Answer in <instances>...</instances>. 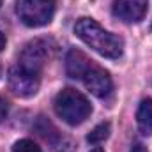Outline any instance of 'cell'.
Here are the masks:
<instances>
[{
	"label": "cell",
	"mask_w": 152,
	"mask_h": 152,
	"mask_svg": "<svg viewBox=\"0 0 152 152\" xmlns=\"http://www.w3.org/2000/svg\"><path fill=\"white\" fill-rule=\"evenodd\" d=\"M66 71L71 78L81 80L85 83V87L97 97H106L112 94L113 83L110 75L99 67L97 64H94L85 53L71 50L66 57Z\"/></svg>",
	"instance_id": "1"
},
{
	"label": "cell",
	"mask_w": 152,
	"mask_h": 152,
	"mask_svg": "<svg viewBox=\"0 0 152 152\" xmlns=\"http://www.w3.org/2000/svg\"><path fill=\"white\" fill-rule=\"evenodd\" d=\"M75 34L87 46L96 50L106 58H118L124 50V42L118 36L104 30L92 18H80L75 25Z\"/></svg>",
	"instance_id": "2"
},
{
	"label": "cell",
	"mask_w": 152,
	"mask_h": 152,
	"mask_svg": "<svg viewBox=\"0 0 152 152\" xmlns=\"http://www.w3.org/2000/svg\"><path fill=\"white\" fill-rule=\"evenodd\" d=\"M53 106H55L57 115L69 126H78V124L85 122L88 118V115L92 113V106H90L88 99L75 88L60 90L55 96Z\"/></svg>",
	"instance_id": "3"
},
{
	"label": "cell",
	"mask_w": 152,
	"mask_h": 152,
	"mask_svg": "<svg viewBox=\"0 0 152 152\" xmlns=\"http://www.w3.org/2000/svg\"><path fill=\"white\" fill-rule=\"evenodd\" d=\"M16 14L28 27L48 25L55 14V0H16Z\"/></svg>",
	"instance_id": "4"
},
{
	"label": "cell",
	"mask_w": 152,
	"mask_h": 152,
	"mask_svg": "<svg viewBox=\"0 0 152 152\" xmlns=\"http://www.w3.org/2000/svg\"><path fill=\"white\" fill-rule=\"evenodd\" d=\"M41 85V75L28 71L25 67H21L20 64L12 66L9 71V87L11 90L20 96V97H30L39 90Z\"/></svg>",
	"instance_id": "5"
},
{
	"label": "cell",
	"mask_w": 152,
	"mask_h": 152,
	"mask_svg": "<svg viewBox=\"0 0 152 152\" xmlns=\"http://www.w3.org/2000/svg\"><path fill=\"white\" fill-rule=\"evenodd\" d=\"M48 55H50L48 42L44 39H34L28 44H25V48L21 50L18 64L28 71H34V73L41 75V71L48 60Z\"/></svg>",
	"instance_id": "6"
},
{
	"label": "cell",
	"mask_w": 152,
	"mask_h": 152,
	"mask_svg": "<svg viewBox=\"0 0 152 152\" xmlns=\"http://www.w3.org/2000/svg\"><path fill=\"white\" fill-rule=\"evenodd\" d=\"M36 131L39 134L51 143V149L55 152H73L75 151V143L71 138H66L62 136V133L44 117H39L37 122H36Z\"/></svg>",
	"instance_id": "7"
},
{
	"label": "cell",
	"mask_w": 152,
	"mask_h": 152,
	"mask_svg": "<svg viewBox=\"0 0 152 152\" xmlns=\"http://www.w3.org/2000/svg\"><path fill=\"white\" fill-rule=\"evenodd\" d=\"M147 12V0H115L113 14L126 21V23H136L143 20Z\"/></svg>",
	"instance_id": "8"
},
{
	"label": "cell",
	"mask_w": 152,
	"mask_h": 152,
	"mask_svg": "<svg viewBox=\"0 0 152 152\" xmlns=\"http://www.w3.org/2000/svg\"><path fill=\"white\" fill-rule=\"evenodd\" d=\"M136 122H138L140 131L145 136H151L152 134V99H143L140 103V108H138V113H136Z\"/></svg>",
	"instance_id": "9"
},
{
	"label": "cell",
	"mask_w": 152,
	"mask_h": 152,
	"mask_svg": "<svg viewBox=\"0 0 152 152\" xmlns=\"http://www.w3.org/2000/svg\"><path fill=\"white\" fill-rule=\"evenodd\" d=\"M108 136H110V124H108V122H103V124L96 126V127L88 133L87 142H88V143H101V142H104Z\"/></svg>",
	"instance_id": "10"
},
{
	"label": "cell",
	"mask_w": 152,
	"mask_h": 152,
	"mask_svg": "<svg viewBox=\"0 0 152 152\" xmlns=\"http://www.w3.org/2000/svg\"><path fill=\"white\" fill-rule=\"evenodd\" d=\"M12 152H42L41 147H37L32 140H18L12 147Z\"/></svg>",
	"instance_id": "11"
},
{
	"label": "cell",
	"mask_w": 152,
	"mask_h": 152,
	"mask_svg": "<svg viewBox=\"0 0 152 152\" xmlns=\"http://www.w3.org/2000/svg\"><path fill=\"white\" fill-rule=\"evenodd\" d=\"M7 112H9V106H7V101L0 96V122L7 117Z\"/></svg>",
	"instance_id": "12"
},
{
	"label": "cell",
	"mask_w": 152,
	"mask_h": 152,
	"mask_svg": "<svg viewBox=\"0 0 152 152\" xmlns=\"http://www.w3.org/2000/svg\"><path fill=\"white\" fill-rule=\"evenodd\" d=\"M131 152H147V151H145V147H143V145H140V143H138V145H134V147L131 149Z\"/></svg>",
	"instance_id": "13"
},
{
	"label": "cell",
	"mask_w": 152,
	"mask_h": 152,
	"mask_svg": "<svg viewBox=\"0 0 152 152\" xmlns=\"http://www.w3.org/2000/svg\"><path fill=\"white\" fill-rule=\"evenodd\" d=\"M4 46H5V37H4V34L0 32V51L4 50Z\"/></svg>",
	"instance_id": "14"
},
{
	"label": "cell",
	"mask_w": 152,
	"mask_h": 152,
	"mask_svg": "<svg viewBox=\"0 0 152 152\" xmlns=\"http://www.w3.org/2000/svg\"><path fill=\"white\" fill-rule=\"evenodd\" d=\"M90 152H104V151H103V149H99V147H97V149H94V151H90Z\"/></svg>",
	"instance_id": "15"
},
{
	"label": "cell",
	"mask_w": 152,
	"mask_h": 152,
	"mask_svg": "<svg viewBox=\"0 0 152 152\" xmlns=\"http://www.w3.org/2000/svg\"><path fill=\"white\" fill-rule=\"evenodd\" d=\"M0 76H2V66H0Z\"/></svg>",
	"instance_id": "16"
},
{
	"label": "cell",
	"mask_w": 152,
	"mask_h": 152,
	"mask_svg": "<svg viewBox=\"0 0 152 152\" xmlns=\"http://www.w3.org/2000/svg\"><path fill=\"white\" fill-rule=\"evenodd\" d=\"M0 7H2V0H0Z\"/></svg>",
	"instance_id": "17"
}]
</instances>
